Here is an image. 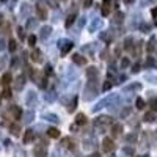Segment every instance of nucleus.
I'll list each match as a JSON object with an SVG mask.
<instances>
[{
    "label": "nucleus",
    "instance_id": "1",
    "mask_svg": "<svg viewBox=\"0 0 157 157\" xmlns=\"http://www.w3.org/2000/svg\"><path fill=\"white\" fill-rule=\"evenodd\" d=\"M110 124H112V118L107 115H102V116L96 118V121H94V127L98 130V134H104Z\"/></svg>",
    "mask_w": 157,
    "mask_h": 157
},
{
    "label": "nucleus",
    "instance_id": "2",
    "mask_svg": "<svg viewBox=\"0 0 157 157\" xmlns=\"http://www.w3.org/2000/svg\"><path fill=\"white\" fill-rule=\"evenodd\" d=\"M98 96V85H96V80H90L86 85H85V94H83V99L85 101H91Z\"/></svg>",
    "mask_w": 157,
    "mask_h": 157
},
{
    "label": "nucleus",
    "instance_id": "3",
    "mask_svg": "<svg viewBox=\"0 0 157 157\" xmlns=\"http://www.w3.org/2000/svg\"><path fill=\"white\" fill-rule=\"evenodd\" d=\"M72 47H74V43L69 41V39H60L58 41V49H60V52L63 55L69 54V52L72 50Z\"/></svg>",
    "mask_w": 157,
    "mask_h": 157
},
{
    "label": "nucleus",
    "instance_id": "4",
    "mask_svg": "<svg viewBox=\"0 0 157 157\" xmlns=\"http://www.w3.org/2000/svg\"><path fill=\"white\" fill-rule=\"evenodd\" d=\"M25 104H27L29 107H35L38 104V94L35 91H29V93L25 94Z\"/></svg>",
    "mask_w": 157,
    "mask_h": 157
},
{
    "label": "nucleus",
    "instance_id": "5",
    "mask_svg": "<svg viewBox=\"0 0 157 157\" xmlns=\"http://www.w3.org/2000/svg\"><path fill=\"white\" fill-rule=\"evenodd\" d=\"M36 16H38V21H46L47 19V6H44L43 3H38L36 5Z\"/></svg>",
    "mask_w": 157,
    "mask_h": 157
},
{
    "label": "nucleus",
    "instance_id": "6",
    "mask_svg": "<svg viewBox=\"0 0 157 157\" xmlns=\"http://www.w3.org/2000/svg\"><path fill=\"white\" fill-rule=\"evenodd\" d=\"M115 149V141L112 140V138H104V141H102V151L104 152H112Z\"/></svg>",
    "mask_w": 157,
    "mask_h": 157
},
{
    "label": "nucleus",
    "instance_id": "7",
    "mask_svg": "<svg viewBox=\"0 0 157 157\" xmlns=\"http://www.w3.org/2000/svg\"><path fill=\"white\" fill-rule=\"evenodd\" d=\"M35 157H46L47 155V146L44 143H39V145L35 146Z\"/></svg>",
    "mask_w": 157,
    "mask_h": 157
},
{
    "label": "nucleus",
    "instance_id": "8",
    "mask_svg": "<svg viewBox=\"0 0 157 157\" xmlns=\"http://www.w3.org/2000/svg\"><path fill=\"white\" fill-rule=\"evenodd\" d=\"M30 58H32V61H33V63H43V60H44V58H43V52L39 50V49H36V47L32 50Z\"/></svg>",
    "mask_w": 157,
    "mask_h": 157
},
{
    "label": "nucleus",
    "instance_id": "9",
    "mask_svg": "<svg viewBox=\"0 0 157 157\" xmlns=\"http://www.w3.org/2000/svg\"><path fill=\"white\" fill-rule=\"evenodd\" d=\"M98 75H99V69L96 66H90L86 69V78L88 80H98Z\"/></svg>",
    "mask_w": 157,
    "mask_h": 157
},
{
    "label": "nucleus",
    "instance_id": "10",
    "mask_svg": "<svg viewBox=\"0 0 157 157\" xmlns=\"http://www.w3.org/2000/svg\"><path fill=\"white\" fill-rule=\"evenodd\" d=\"M8 112H10V115L14 118V120H19V118H22V109H21L19 105H11V107L8 109Z\"/></svg>",
    "mask_w": 157,
    "mask_h": 157
},
{
    "label": "nucleus",
    "instance_id": "11",
    "mask_svg": "<svg viewBox=\"0 0 157 157\" xmlns=\"http://www.w3.org/2000/svg\"><path fill=\"white\" fill-rule=\"evenodd\" d=\"M113 25H121L123 22H124V13H121V11H116L115 14H113V17H112V21H110Z\"/></svg>",
    "mask_w": 157,
    "mask_h": 157
},
{
    "label": "nucleus",
    "instance_id": "12",
    "mask_svg": "<svg viewBox=\"0 0 157 157\" xmlns=\"http://www.w3.org/2000/svg\"><path fill=\"white\" fill-rule=\"evenodd\" d=\"M25 86V75H17L14 80V90L16 91H22Z\"/></svg>",
    "mask_w": 157,
    "mask_h": 157
},
{
    "label": "nucleus",
    "instance_id": "13",
    "mask_svg": "<svg viewBox=\"0 0 157 157\" xmlns=\"http://www.w3.org/2000/svg\"><path fill=\"white\" fill-rule=\"evenodd\" d=\"M52 35V27L50 25H44V27H41V32H39V38L43 39V41H46V39Z\"/></svg>",
    "mask_w": 157,
    "mask_h": 157
},
{
    "label": "nucleus",
    "instance_id": "14",
    "mask_svg": "<svg viewBox=\"0 0 157 157\" xmlns=\"http://www.w3.org/2000/svg\"><path fill=\"white\" fill-rule=\"evenodd\" d=\"M110 10H112V0H104V2H102V8H101L102 16H109Z\"/></svg>",
    "mask_w": 157,
    "mask_h": 157
},
{
    "label": "nucleus",
    "instance_id": "15",
    "mask_svg": "<svg viewBox=\"0 0 157 157\" xmlns=\"http://www.w3.org/2000/svg\"><path fill=\"white\" fill-rule=\"evenodd\" d=\"M33 140H35V130H32V129L25 130V134H24V138H22V141L25 143V145H29V143H32Z\"/></svg>",
    "mask_w": 157,
    "mask_h": 157
},
{
    "label": "nucleus",
    "instance_id": "16",
    "mask_svg": "<svg viewBox=\"0 0 157 157\" xmlns=\"http://www.w3.org/2000/svg\"><path fill=\"white\" fill-rule=\"evenodd\" d=\"M75 19H77V11L74 10V11L71 13V14L66 17V22H64V27H66V29H71V25L75 22Z\"/></svg>",
    "mask_w": 157,
    "mask_h": 157
},
{
    "label": "nucleus",
    "instance_id": "17",
    "mask_svg": "<svg viewBox=\"0 0 157 157\" xmlns=\"http://www.w3.org/2000/svg\"><path fill=\"white\" fill-rule=\"evenodd\" d=\"M102 19H93V22H91V25H90V32L91 33H94L96 30H99V29H102Z\"/></svg>",
    "mask_w": 157,
    "mask_h": 157
},
{
    "label": "nucleus",
    "instance_id": "18",
    "mask_svg": "<svg viewBox=\"0 0 157 157\" xmlns=\"http://www.w3.org/2000/svg\"><path fill=\"white\" fill-rule=\"evenodd\" d=\"M8 130H10V134L14 135V137H19V135H21V126L16 124V123L10 124V126H8Z\"/></svg>",
    "mask_w": 157,
    "mask_h": 157
},
{
    "label": "nucleus",
    "instance_id": "19",
    "mask_svg": "<svg viewBox=\"0 0 157 157\" xmlns=\"http://www.w3.org/2000/svg\"><path fill=\"white\" fill-rule=\"evenodd\" d=\"M43 118H44L46 121H49V123H60V118L55 113H44Z\"/></svg>",
    "mask_w": 157,
    "mask_h": 157
},
{
    "label": "nucleus",
    "instance_id": "20",
    "mask_svg": "<svg viewBox=\"0 0 157 157\" xmlns=\"http://www.w3.org/2000/svg\"><path fill=\"white\" fill-rule=\"evenodd\" d=\"M25 29H27V30H35V29H38V19L29 17V19H27V24H25Z\"/></svg>",
    "mask_w": 157,
    "mask_h": 157
},
{
    "label": "nucleus",
    "instance_id": "21",
    "mask_svg": "<svg viewBox=\"0 0 157 157\" xmlns=\"http://www.w3.org/2000/svg\"><path fill=\"white\" fill-rule=\"evenodd\" d=\"M72 61H74L75 64H78V66H83V64L86 63V58L82 57L80 54H74V55H72Z\"/></svg>",
    "mask_w": 157,
    "mask_h": 157
},
{
    "label": "nucleus",
    "instance_id": "22",
    "mask_svg": "<svg viewBox=\"0 0 157 157\" xmlns=\"http://www.w3.org/2000/svg\"><path fill=\"white\" fill-rule=\"evenodd\" d=\"M30 11H32V6L29 3H22V6H21V17H29Z\"/></svg>",
    "mask_w": 157,
    "mask_h": 157
},
{
    "label": "nucleus",
    "instance_id": "23",
    "mask_svg": "<svg viewBox=\"0 0 157 157\" xmlns=\"http://www.w3.org/2000/svg\"><path fill=\"white\" fill-rule=\"evenodd\" d=\"M121 132H123V124H120V123L112 124V134H113V137L121 135Z\"/></svg>",
    "mask_w": 157,
    "mask_h": 157
},
{
    "label": "nucleus",
    "instance_id": "24",
    "mask_svg": "<svg viewBox=\"0 0 157 157\" xmlns=\"http://www.w3.org/2000/svg\"><path fill=\"white\" fill-rule=\"evenodd\" d=\"M44 99L47 102H55L57 101V91L55 90H49L47 93H46V96H44Z\"/></svg>",
    "mask_w": 157,
    "mask_h": 157
},
{
    "label": "nucleus",
    "instance_id": "25",
    "mask_svg": "<svg viewBox=\"0 0 157 157\" xmlns=\"http://www.w3.org/2000/svg\"><path fill=\"white\" fill-rule=\"evenodd\" d=\"M99 38L102 39V41H105L107 44H110V43L113 41V35H112L110 32H101V35H99Z\"/></svg>",
    "mask_w": 157,
    "mask_h": 157
},
{
    "label": "nucleus",
    "instance_id": "26",
    "mask_svg": "<svg viewBox=\"0 0 157 157\" xmlns=\"http://www.w3.org/2000/svg\"><path fill=\"white\" fill-rule=\"evenodd\" d=\"M75 124H77V126H85V124H86V115H85V113H77V116H75Z\"/></svg>",
    "mask_w": 157,
    "mask_h": 157
},
{
    "label": "nucleus",
    "instance_id": "27",
    "mask_svg": "<svg viewBox=\"0 0 157 157\" xmlns=\"http://www.w3.org/2000/svg\"><path fill=\"white\" fill-rule=\"evenodd\" d=\"M22 120H24V124H30L33 120H35V113L33 112H27L22 115Z\"/></svg>",
    "mask_w": 157,
    "mask_h": 157
},
{
    "label": "nucleus",
    "instance_id": "28",
    "mask_svg": "<svg viewBox=\"0 0 157 157\" xmlns=\"http://www.w3.org/2000/svg\"><path fill=\"white\" fill-rule=\"evenodd\" d=\"M47 135H49L50 138H58V137H60V130L55 129V127H49V129H47Z\"/></svg>",
    "mask_w": 157,
    "mask_h": 157
},
{
    "label": "nucleus",
    "instance_id": "29",
    "mask_svg": "<svg viewBox=\"0 0 157 157\" xmlns=\"http://www.w3.org/2000/svg\"><path fill=\"white\" fill-rule=\"evenodd\" d=\"M11 80H13L11 74H10V72H5V74H3V77H2V83H3V86H10Z\"/></svg>",
    "mask_w": 157,
    "mask_h": 157
},
{
    "label": "nucleus",
    "instance_id": "30",
    "mask_svg": "<svg viewBox=\"0 0 157 157\" xmlns=\"http://www.w3.org/2000/svg\"><path fill=\"white\" fill-rule=\"evenodd\" d=\"M75 109H77V98L74 96V98L71 99V102H69V105H68V112H69V113H72Z\"/></svg>",
    "mask_w": 157,
    "mask_h": 157
},
{
    "label": "nucleus",
    "instance_id": "31",
    "mask_svg": "<svg viewBox=\"0 0 157 157\" xmlns=\"http://www.w3.org/2000/svg\"><path fill=\"white\" fill-rule=\"evenodd\" d=\"M132 46H134V38H132V36L126 38V41H124V49H127V50H132Z\"/></svg>",
    "mask_w": 157,
    "mask_h": 157
},
{
    "label": "nucleus",
    "instance_id": "32",
    "mask_svg": "<svg viewBox=\"0 0 157 157\" xmlns=\"http://www.w3.org/2000/svg\"><path fill=\"white\" fill-rule=\"evenodd\" d=\"M146 123H152V121H155V115H154V112L151 110V112H148L146 115H145V118H143Z\"/></svg>",
    "mask_w": 157,
    "mask_h": 157
},
{
    "label": "nucleus",
    "instance_id": "33",
    "mask_svg": "<svg viewBox=\"0 0 157 157\" xmlns=\"http://www.w3.org/2000/svg\"><path fill=\"white\" fill-rule=\"evenodd\" d=\"M155 49V38H151L149 41H148V44H146V50L148 52H152Z\"/></svg>",
    "mask_w": 157,
    "mask_h": 157
},
{
    "label": "nucleus",
    "instance_id": "34",
    "mask_svg": "<svg viewBox=\"0 0 157 157\" xmlns=\"http://www.w3.org/2000/svg\"><path fill=\"white\" fill-rule=\"evenodd\" d=\"M8 49H10V52H14V50L17 49V41H16V39H10V43H8Z\"/></svg>",
    "mask_w": 157,
    "mask_h": 157
},
{
    "label": "nucleus",
    "instance_id": "35",
    "mask_svg": "<svg viewBox=\"0 0 157 157\" xmlns=\"http://www.w3.org/2000/svg\"><path fill=\"white\" fill-rule=\"evenodd\" d=\"M135 107H137L138 110H143V109H145V101H143L141 98H137V99H135Z\"/></svg>",
    "mask_w": 157,
    "mask_h": 157
},
{
    "label": "nucleus",
    "instance_id": "36",
    "mask_svg": "<svg viewBox=\"0 0 157 157\" xmlns=\"http://www.w3.org/2000/svg\"><path fill=\"white\" fill-rule=\"evenodd\" d=\"M27 43H29V46L35 47V44H36V36H35V35H30V36L27 38Z\"/></svg>",
    "mask_w": 157,
    "mask_h": 157
},
{
    "label": "nucleus",
    "instance_id": "37",
    "mask_svg": "<svg viewBox=\"0 0 157 157\" xmlns=\"http://www.w3.org/2000/svg\"><path fill=\"white\" fill-rule=\"evenodd\" d=\"M149 107H151V110H152V112H155V110H157V98H154V99H151V101H149Z\"/></svg>",
    "mask_w": 157,
    "mask_h": 157
},
{
    "label": "nucleus",
    "instance_id": "38",
    "mask_svg": "<svg viewBox=\"0 0 157 157\" xmlns=\"http://www.w3.org/2000/svg\"><path fill=\"white\" fill-rule=\"evenodd\" d=\"M140 88H141L140 83H134V85H129V86L126 88V91H135V90H140Z\"/></svg>",
    "mask_w": 157,
    "mask_h": 157
},
{
    "label": "nucleus",
    "instance_id": "39",
    "mask_svg": "<svg viewBox=\"0 0 157 157\" xmlns=\"http://www.w3.org/2000/svg\"><path fill=\"white\" fill-rule=\"evenodd\" d=\"M140 30H141L143 33H148V32L151 30V25H148V24H141V25H140Z\"/></svg>",
    "mask_w": 157,
    "mask_h": 157
},
{
    "label": "nucleus",
    "instance_id": "40",
    "mask_svg": "<svg viewBox=\"0 0 157 157\" xmlns=\"http://www.w3.org/2000/svg\"><path fill=\"white\" fill-rule=\"evenodd\" d=\"M17 64H19V58H17V57H13V60H11V68L16 69Z\"/></svg>",
    "mask_w": 157,
    "mask_h": 157
},
{
    "label": "nucleus",
    "instance_id": "41",
    "mask_svg": "<svg viewBox=\"0 0 157 157\" xmlns=\"http://www.w3.org/2000/svg\"><path fill=\"white\" fill-rule=\"evenodd\" d=\"M17 35H19V38H21V39H25V29L17 27Z\"/></svg>",
    "mask_w": 157,
    "mask_h": 157
},
{
    "label": "nucleus",
    "instance_id": "42",
    "mask_svg": "<svg viewBox=\"0 0 157 157\" xmlns=\"http://www.w3.org/2000/svg\"><path fill=\"white\" fill-rule=\"evenodd\" d=\"M6 68V58L5 57H0V71Z\"/></svg>",
    "mask_w": 157,
    "mask_h": 157
},
{
    "label": "nucleus",
    "instance_id": "43",
    "mask_svg": "<svg viewBox=\"0 0 157 157\" xmlns=\"http://www.w3.org/2000/svg\"><path fill=\"white\" fill-rule=\"evenodd\" d=\"M83 148H86V149H91V148H93V141H91V140H86V141H83Z\"/></svg>",
    "mask_w": 157,
    "mask_h": 157
},
{
    "label": "nucleus",
    "instance_id": "44",
    "mask_svg": "<svg viewBox=\"0 0 157 157\" xmlns=\"http://www.w3.org/2000/svg\"><path fill=\"white\" fill-rule=\"evenodd\" d=\"M86 24V17L85 16H82L80 17V21H78V29H83V25Z\"/></svg>",
    "mask_w": 157,
    "mask_h": 157
},
{
    "label": "nucleus",
    "instance_id": "45",
    "mask_svg": "<svg viewBox=\"0 0 157 157\" xmlns=\"http://www.w3.org/2000/svg\"><path fill=\"white\" fill-rule=\"evenodd\" d=\"M110 88H112V82H110V80H107L105 83H104V86H102V90H104V91H109Z\"/></svg>",
    "mask_w": 157,
    "mask_h": 157
},
{
    "label": "nucleus",
    "instance_id": "46",
    "mask_svg": "<svg viewBox=\"0 0 157 157\" xmlns=\"http://www.w3.org/2000/svg\"><path fill=\"white\" fill-rule=\"evenodd\" d=\"M3 98H11V90L8 86H5V90H3Z\"/></svg>",
    "mask_w": 157,
    "mask_h": 157
},
{
    "label": "nucleus",
    "instance_id": "47",
    "mask_svg": "<svg viewBox=\"0 0 157 157\" xmlns=\"http://www.w3.org/2000/svg\"><path fill=\"white\" fill-rule=\"evenodd\" d=\"M8 46H6V41H5V39H2V38H0V50H5Z\"/></svg>",
    "mask_w": 157,
    "mask_h": 157
},
{
    "label": "nucleus",
    "instance_id": "48",
    "mask_svg": "<svg viewBox=\"0 0 157 157\" xmlns=\"http://www.w3.org/2000/svg\"><path fill=\"white\" fill-rule=\"evenodd\" d=\"M127 66H129V60H127V58L124 57V58L121 60V68L124 69V68H127Z\"/></svg>",
    "mask_w": 157,
    "mask_h": 157
},
{
    "label": "nucleus",
    "instance_id": "49",
    "mask_svg": "<svg viewBox=\"0 0 157 157\" xmlns=\"http://www.w3.org/2000/svg\"><path fill=\"white\" fill-rule=\"evenodd\" d=\"M44 69H46V71H44V74H46V75H50V74H52V66H50V64H47V66H46Z\"/></svg>",
    "mask_w": 157,
    "mask_h": 157
},
{
    "label": "nucleus",
    "instance_id": "50",
    "mask_svg": "<svg viewBox=\"0 0 157 157\" xmlns=\"http://www.w3.org/2000/svg\"><path fill=\"white\" fill-rule=\"evenodd\" d=\"M69 143H71L69 138H63V140H61V146H69Z\"/></svg>",
    "mask_w": 157,
    "mask_h": 157
},
{
    "label": "nucleus",
    "instance_id": "51",
    "mask_svg": "<svg viewBox=\"0 0 157 157\" xmlns=\"http://www.w3.org/2000/svg\"><path fill=\"white\" fill-rule=\"evenodd\" d=\"M129 113H130V109H129V107H127V109H124V110H123V112H121V116H123V118H124V116H127V115H129Z\"/></svg>",
    "mask_w": 157,
    "mask_h": 157
},
{
    "label": "nucleus",
    "instance_id": "52",
    "mask_svg": "<svg viewBox=\"0 0 157 157\" xmlns=\"http://www.w3.org/2000/svg\"><path fill=\"white\" fill-rule=\"evenodd\" d=\"M138 71H140V64H138V63H135L134 66H132V72H138Z\"/></svg>",
    "mask_w": 157,
    "mask_h": 157
},
{
    "label": "nucleus",
    "instance_id": "53",
    "mask_svg": "<svg viewBox=\"0 0 157 157\" xmlns=\"http://www.w3.org/2000/svg\"><path fill=\"white\" fill-rule=\"evenodd\" d=\"M151 14H152L154 19H157V6H154V8L151 10Z\"/></svg>",
    "mask_w": 157,
    "mask_h": 157
},
{
    "label": "nucleus",
    "instance_id": "54",
    "mask_svg": "<svg viewBox=\"0 0 157 157\" xmlns=\"http://www.w3.org/2000/svg\"><path fill=\"white\" fill-rule=\"evenodd\" d=\"M124 152H126V154H134V149L127 146V148H124Z\"/></svg>",
    "mask_w": 157,
    "mask_h": 157
},
{
    "label": "nucleus",
    "instance_id": "55",
    "mask_svg": "<svg viewBox=\"0 0 157 157\" xmlns=\"http://www.w3.org/2000/svg\"><path fill=\"white\" fill-rule=\"evenodd\" d=\"M135 138H137L135 135H127V137H126V140H127V141H134Z\"/></svg>",
    "mask_w": 157,
    "mask_h": 157
},
{
    "label": "nucleus",
    "instance_id": "56",
    "mask_svg": "<svg viewBox=\"0 0 157 157\" xmlns=\"http://www.w3.org/2000/svg\"><path fill=\"white\" fill-rule=\"evenodd\" d=\"M154 64V60L152 58H148V61H146V66H152Z\"/></svg>",
    "mask_w": 157,
    "mask_h": 157
},
{
    "label": "nucleus",
    "instance_id": "57",
    "mask_svg": "<svg viewBox=\"0 0 157 157\" xmlns=\"http://www.w3.org/2000/svg\"><path fill=\"white\" fill-rule=\"evenodd\" d=\"M85 5H86V6H85V8H88V6H90V5H91V0H86V2H85Z\"/></svg>",
    "mask_w": 157,
    "mask_h": 157
},
{
    "label": "nucleus",
    "instance_id": "58",
    "mask_svg": "<svg viewBox=\"0 0 157 157\" xmlns=\"http://www.w3.org/2000/svg\"><path fill=\"white\" fill-rule=\"evenodd\" d=\"M90 157H101V155H99V154H98V152H93V154H91V155H90Z\"/></svg>",
    "mask_w": 157,
    "mask_h": 157
},
{
    "label": "nucleus",
    "instance_id": "59",
    "mask_svg": "<svg viewBox=\"0 0 157 157\" xmlns=\"http://www.w3.org/2000/svg\"><path fill=\"white\" fill-rule=\"evenodd\" d=\"M2 2H6V0H2Z\"/></svg>",
    "mask_w": 157,
    "mask_h": 157
}]
</instances>
